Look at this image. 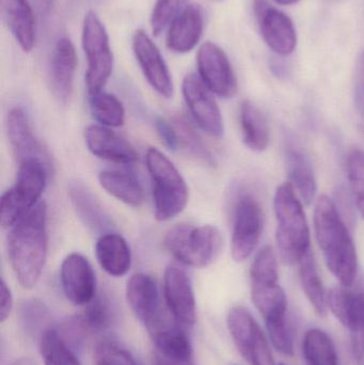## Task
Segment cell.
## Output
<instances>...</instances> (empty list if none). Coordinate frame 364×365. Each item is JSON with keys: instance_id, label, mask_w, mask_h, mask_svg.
<instances>
[{"instance_id": "cell-1", "label": "cell", "mask_w": 364, "mask_h": 365, "mask_svg": "<svg viewBox=\"0 0 364 365\" xmlns=\"http://www.w3.org/2000/svg\"><path fill=\"white\" fill-rule=\"evenodd\" d=\"M47 251V205L42 200L9 229V259L24 289H32L40 280Z\"/></svg>"}, {"instance_id": "cell-2", "label": "cell", "mask_w": 364, "mask_h": 365, "mask_svg": "<svg viewBox=\"0 0 364 365\" xmlns=\"http://www.w3.org/2000/svg\"><path fill=\"white\" fill-rule=\"evenodd\" d=\"M314 230L325 263L340 284L352 285L358 272L356 247L335 202L321 195L314 210Z\"/></svg>"}, {"instance_id": "cell-3", "label": "cell", "mask_w": 364, "mask_h": 365, "mask_svg": "<svg viewBox=\"0 0 364 365\" xmlns=\"http://www.w3.org/2000/svg\"><path fill=\"white\" fill-rule=\"evenodd\" d=\"M274 210L277 220L276 240L280 257L288 265L298 264L311 250L310 229L303 204L290 182L278 187Z\"/></svg>"}, {"instance_id": "cell-4", "label": "cell", "mask_w": 364, "mask_h": 365, "mask_svg": "<svg viewBox=\"0 0 364 365\" xmlns=\"http://www.w3.org/2000/svg\"><path fill=\"white\" fill-rule=\"evenodd\" d=\"M145 164L151 178L155 218L158 221L175 218L185 210L189 199V191L183 175L175 164L155 148L147 150Z\"/></svg>"}, {"instance_id": "cell-5", "label": "cell", "mask_w": 364, "mask_h": 365, "mask_svg": "<svg viewBox=\"0 0 364 365\" xmlns=\"http://www.w3.org/2000/svg\"><path fill=\"white\" fill-rule=\"evenodd\" d=\"M164 246L173 257L186 266L204 268L222 252L224 238L215 225H175L164 238Z\"/></svg>"}, {"instance_id": "cell-6", "label": "cell", "mask_w": 364, "mask_h": 365, "mask_svg": "<svg viewBox=\"0 0 364 365\" xmlns=\"http://www.w3.org/2000/svg\"><path fill=\"white\" fill-rule=\"evenodd\" d=\"M53 168L42 162L29 160L19 164L14 186L1 197L0 219L4 229H10L38 202L46 188Z\"/></svg>"}, {"instance_id": "cell-7", "label": "cell", "mask_w": 364, "mask_h": 365, "mask_svg": "<svg viewBox=\"0 0 364 365\" xmlns=\"http://www.w3.org/2000/svg\"><path fill=\"white\" fill-rule=\"evenodd\" d=\"M81 43L87 57L85 85L91 96L103 91L113 70V53L108 32L93 11H89L83 19Z\"/></svg>"}, {"instance_id": "cell-8", "label": "cell", "mask_w": 364, "mask_h": 365, "mask_svg": "<svg viewBox=\"0 0 364 365\" xmlns=\"http://www.w3.org/2000/svg\"><path fill=\"white\" fill-rule=\"evenodd\" d=\"M327 306L350 330L353 354L360 362L364 356V277L348 287L340 284L331 289L327 294Z\"/></svg>"}, {"instance_id": "cell-9", "label": "cell", "mask_w": 364, "mask_h": 365, "mask_svg": "<svg viewBox=\"0 0 364 365\" xmlns=\"http://www.w3.org/2000/svg\"><path fill=\"white\" fill-rule=\"evenodd\" d=\"M126 299L135 317L151 336L175 323L167 319L157 283L149 274H136L130 277L126 284Z\"/></svg>"}, {"instance_id": "cell-10", "label": "cell", "mask_w": 364, "mask_h": 365, "mask_svg": "<svg viewBox=\"0 0 364 365\" xmlns=\"http://www.w3.org/2000/svg\"><path fill=\"white\" fill-rule=\"evenodd\" d=\"M264 227V214L258 200L249 193L237 199L233 217L231 255L236 262H244L258 247Z\"/></svg>"}, {"instance_id": "cell-11", "label": "cell", "mask_w": 364, "mask_h": 365, "mask_svg": "<svg viewBox=\"0 0 364 365\" xmlns=\"http://www.w3.org/2000/svg\"><path fill=\"white\" fill-rule=\"evenodd\" d=\"M227 325L237 349L248 364L276 365L264 332L247 309L239 306L231 309Z\"/></svg>"}, {"instance_id": "cell-12", "label": "cell", "mask_w": 364, "mask_h": 365, "mask_svg": "<svg viewBox=\"0 0 364 365\" xmlns=\"http://www.w3.org/2000/svg\"><path fill=\"white\" fill-rule=\"evenodd\" d=\"M165 304L172 321L184 329L194 327L197 321L196 297L187 272L177 265H169L162 282Z\"/></svg>"}, {"instance_id": "cell-13", "label": "cell", "mask_w": 364, "mask_h": 365, "mask_svg": "<svg viewBox=\"0 0 364 365\" xmlns=\"http://www.w3.org/2000/svg\"><path fill=\"white\" fill-rule=\"evenodd\" d=\"M184 100L194 123L209 136L220 138L224 134L222 111L213 93L207 89L200 77L189 74L182 85Z\"/></svg>"}, {"instance_id": "cell-14", "label": "cell", "mask_w": 364, "mask_h": 365, "mask_svg": "<svg viewBox=\"0 0 364 365\" xmlns=\"http://www.w3.org/2000/svg\"><path fill=\"white\" fill-rule=\"evenodd\" d=\"M199 77L207 89L222 98H231L237 92V79L226 53L218 45L205 42L197 55Z\"/></svg>"}, {"instance_id": "cell-15", "label": "cell", "mask_w": 364, "mask_h": 365, "mask_svg": "<svg viewBox=\"0 0 364 365\" xmlns=\"http://www.w3.org/2000/svg\"><path fill=\"white\" fill-rule=\"evenodd\" d=\"M132 51L143 76L153 90L162 98H172L175 88L170 71L160 49L145 30L135 32Z\"/></svg>"}, {"instance_id": "cell-16", "label": "cell", "mask_w": 364, "mask_h": 365, "mask_svg": "<svg viewBox=\"0 0 364 365\" xmlns=\"http://www.w3.org/2000/svg\"><path fill=\"white\" fill-rule=\"evenodd\" d=\"M60 282L66 299L74 306H87L96 297L95 272L80 253H71L63 259Z\"/></svg>"}, {"instance_id": "cell-17", "label": "cell", "mask_w": 364, "mask_h": 365, "mask_svg": "<svg viewBox=\"0 0 364 365\" xmlns=\"http://www.w3.org/2000/svg\"><path fill=\"white\" fill-rule=\"evenodd\" d=\"M254 11L261 34L266 44L278 55L292 53L296 47L297 36L290 17L269 6L265 0H256Z\"/></svg>"}, {"instance_id": "cell-18", "label": "cell", "mask_w": 364, "mask_h": 365, "mask_svg": "<svg viewBox=\"0 0 364 365\" xmlns=\"http://www.w3.org/2000/svg\"><path fill=\"white\" fill-rule=\"evenodd\" d=\"M6 134L19 164L29 160L42 162L53 168L46 148L34 134L29 118L24 109L14 107L6 117Z\"/></svg>"}, {"instance_id": "cell-19", "label": "cell", "mask_w": 364, "mask_h": 365, "mask_svg": "<svg viewBox=\"0 0 364 365\" xmlns=\"http://www.w3.org/2000/svg\"><path fill=\"white\" fill-rule=\"evenodd\" d=\"M83 137L92 155L100 160L121 165H132L138 160V153L135 148L106 126H88Z\"/></svg>"}, {"instance_id": "cell-20", "label": "cell", "mask_w": 364, "mask_h": 365, "mask_svg": "<svg viewBox=\"0 0 364 365\" xmlns=\"http://www.w3.org/2000/svg\"><path fill=\"white\" fill-rule=\"evenodd\" d=\"M77 53L70 38H59L53 47L51 60V85L56 98L66 103L74 89Z\"/></svg>"}, {"instance_id": "cell-21", "label": "cell", "mask_w": 364, "mask_h": 365, "mask_svg": "<svg viewBox=\"0 0 364 365\" xmlns=\"http://www.w3.org/2000/svg\"><path fill=\"white\" fill-rule=\"evenodd\" d=\"M68 197L77 217L92 232L103 235L115 229V223L95 195L81 182H71L68 188Z\"/></svg>"}, {"instance_id": "cell-22", "label": "cell", "mask_w": 364, "mask_h": 365, "mask_svg": "<svg viewBox=\"0 0 364 365\" xmlns=\"http://www.w3.org/2000/svg\"><path fill=\"white\" fill-rule=\"evenodd\" d=\"M202 32L203 14L200 6L188 4L171 21L167 46L177 53H189L198 44Z\"/></svg>"}, {"instance_id": "cell-23", "label": "cell", "mask_w": 364, "mask_h": 365, "mask_svg": "<svg viewBox=\"0 0 364 365\" xmlns=\"http://www.w3.org/2000/svg\"><path fill=\"white\" fill-rule=\"evenodd\" d=\"M1 14L19 47L30 53L36 44V26L28 0H0Z\"/></svg>"}, {"instance_id": "cell-24", "label": "cell", "mask_w": 364, "mask_h": 365, "mask_svg": "<svg viewBox=\"0 0 364 365\" xmlns=\"http://www.w3.org/2000/svg\"><path fill=\"white\" fill-rule=\"evenodd\" d=\"M95 255L100 267L109 276L120 278L130 272L132 251L120 234L110 232L100 235L95 245Z\"/></svg>"}, {"instance_id": "cell-25", "label": "cell", "mask_w": 364, "mask_h": 365, "mask_svg": "<svg viewBox=\"0 0 364 365\" xmlns=\"http://www.w3.org/2000/svg\"><path fill=\"white\" fill-rule=\"evenodd\" d=\"M279 279H254L251 280V298L265 323L286 319L288 302Z\"/></svg>"}, {"instance_id": "cell-26", "label": "cell", "mask_w": 364, "mask_h": 365, "mask_svg": "<svg viewBox=\"0 0 364 365\" xmlns=\"http://www.w3.org/2000/svg\"><path fill=\"white\" fill-rule=\"evenodd\" d=\"M286 169L293 188L301 200L310 205L316 195V180L310 160L296 143H288L286 147Z\"/></svg>"}, {"instance_id": "cell-27", "label": "cell", "mask_w": 364, "mask_h": 365, "mask_svg": "<svg viewBox=\"0 0 364 365\" xmlns=\"http://www.w3.org/2000/svg\"><path fill=\"white\" fill-rule=\"evenodd\" d=\"M98 182L107 193L126 205L139 207L145 202L142 186L132 173L119 170L100 171Z\"/></svg>"}, {"instance_id": "cell-28", "label": "cell", "mask_w": 364, "mask_h": 365, "mask_svg": "<svg viewBox=\"0 0 364 365\" xmlns=\"http://www.w3.org/2000/svg\"><path fill=\"white\" fill-rule=\"evenodd\" d=\"M241 136L248 149L263 152L269 143V128L266 118L251 101H245L239 113Z\"/></svg>"}, {"instance_id": "cell-29", "label": "cell", "mask_w": 364, "mask_h": 365, "mask_svg": "<svg viewBox=\"0 0 364 365\" xmlns=\"http://www.w3.org/2000/svg\"><path fill=\"white\" fill-rule=\"evenodd\" d=\"M297 265L299 267V280H301V287H303L308 300L320 317H325L327 314V308H328L327 295L325 293L320 274H318L312 250L307 252V255L299 261Z\"/></svg>"}, {"instance_id": "cell-30", "label": "cell", "mask_w": 364, "mask_h": 365, "mask_svg": "<svg viewBox=\"0 0 364 365\" xmlns=\"http://www.w3.org/2000/svg\"><path fill=\"white\" fill-rule=\"evenodd\" d=\"M17 319L21 330L31 339L42 336L51 329V313L48 307L38 298H30L21 302L17 309Z\"/></svg>"}, {"instance_id": "cell-31", "label": "cell", "mask_w": 364, "mask_h": 365, "mask_svg": "<svg viewBox=\"0 0 364 365\" xmlns=\"http://www.w3.org/2000/svg\"><path fill=\"white\" fill-rule=\"evenodd\" d=\"M303 351L308 365H339L333 340L326 332L318 328L306 332Z\"/></svg>"}, {"instance_id": "cell-32", "label": "cell", "mask_w": 364, "mask_h": 365, "mask_svg": "<svg viewBox=\"0 0 364 365\" xmlns=\"http://www.w3.org/2000/svg\"><path fill=\"white\" fill-rule=\"evenodd\" d=\"M89 104L92 115L100 125L117 128L125 123V108L113 94L105 91L91 94Z\"/></svg>"}, {"instance_id": "cell-33", "label": "cell", "mask_w": 364, "mask_h": 365, "mask_svg": "<svg viewBox=\"0 0 364 365\" xmlns=\"http://www.w3.org/2000/svg\"><path fill=\"white\" fill-rule=\"evenodd\" d=\"M40 354L45 365H81L75 351L62 340L56 329H49L40 339Z\"/></svg>"}, {"instance_id": "cell-34", "label": "cell", "mask_w": 364, "mask_h": 365, "mask_svg": "<svg viewBox=\"0 0 364 365\" xmlns=\"http://www.w3.org/2000/svg\"><path fill=\"white\" fill-rule=\"evenodd\" d=\"M171 123L173 124L175 132H177L179 145H182L188 153L192 154L198 160H202L211 166L215 165V158L201 138L200 135L197 133L194 124L189 120L184 117H175Z\"/></svg>"}, {"instance_id": "cell-35", "label": "cell", "mask_w": 364, "mask_h": 365, "mask_svg": "<svg viewBox=\"0 0 364 365\" xmlns=\"http://www.w3.org/2000/svg\"><path fill=\"white\" fill-rule=\"evenodd\" d=\"M90 334L106 331L115 324V310L110 300L105 296H96L80 314Z\"/></svg>"}, {"instance_id": "cell-36", "label": "cell", "mask_w": 364, "mask_h": 365, "mask_svg": "<svg viewBox=\"0 0 364 365\" xmlns=\"http://www.w3.org/2000/svg\"><path fill=\"white\" fill-rule=\"evenodd\" d=\"M96 365H138L130 351L111 339H102L94 349Z\"/></svg>"}, {"instance_id": "cell-37", "label": "cell", "mask_w": 364, "mask_h": 365, "mask_svg": "<svg viewBox=\"0 0 364 365\" xmlns=\"http://www.w3.org/2000/svg\"><path fill=\"white\" fill-rule=\"evenodd\" d=\"M346 169L355 204L364 218V152L354 150L348 156Z\"/></svg>"}, {"instance_id": "cell-38", "label": "cell", "mask_w": 364, "mask_h": 365, "mask_svg": "<svg viewBox=\"0 0 364 365\" xmlns=\"http://www.w3.org/2000/svg\"><path fill=\"white\" fill-rule=\"evenodd\" d=\"M56 330L62 340L74 351L83 349L88 336H90L80 315L68 317Z\"/></svg>"}, {"instance_id": "cell-39", "label": "cell", "mask_w": 364, "mask_h": 365, "mask_svg": "<svg viewBox=\"0 0 364 365\" xmlns=\"http://www.w3.org/2000/svg\"><path fill=\"white\" fill-rule=\"evenodd\" d=\"M187 0H156L151 15V27L154 36H158L171 24Z\"/></svg>"}, {"instance_id": "cell-40", "label": "cell", "mask_w": 364, "mask_h": 365, "mask_svg": "<svg viewBox=\"0 0 364 365\" xmlns=\"http://www.w3.org/2000/svg\"><path fill=\"white\" fill-rule=\"evenodd\" d=\"M266 328L274 347L282 355L292 357L294 355V342L288 327V319L267 323Z\"/></svg>"}, {"instance_id": "cell-41", "label": "cell", "mask_w": 364, "mask_h": 365, "mask_svg": "<svg viewBox=\"0 0 364 365\" xmlns=\"http://www.w3.org/2000/svg\"><path fill=\"white\" fill-rule=\"evenodd\" d=\"M155 365H196L194 349H154Z\"/></svg>"}, {"instance_id": "cell-42", "label": "cell", "mask_w": 364, "mask_h": 365, "mask_svg": "<svg viewBox=\"0 0 364 365\" xmlns=\"http://www.w3.org/2000/svg\"><path fill=\"white\" fill-rule=\"evenodd\" d=\"M155 128L160 138L169 149L175 151L179 148L177 132H175V126L171 122L166 121L162 118H157L155 120Z\"/></svg>"}, {"instance_id": "cell-43", "label": "cell", "mask_w": 364, "mask_h": 365, "mask_svg": "<svg viewBox=\"0 0 364 365\" xmlns=\"http://www.w3.org/2000/svg\"><path fill=\"white\" fill-rule=\"evenodd\" d=\"M355 104L359 113H364V49L357 60L355 74Z\"/></svg>"}, {"instance_id": "cell-44", "label": "cell", "mask_w": 364, "mask_h": 365, "mask_svg": "<svg viewBox=\"0 0 364 365\" xmlns=\"http://www.w3.org/2000/svg\"><path fill=\"white\" fill-rule=\"evenodd\" d=\"M13 308V296L10 287L2 279L0 284V323H4L9 317Z\"/></svg>"}, {"instance_id": "cell-45", "label": "cell", "mask_w": 364, "mask_h": 365, "mask_svg": "<svg viewBox=\"0 0 364 365\" xmlns=\"http://www.w3.org/2000/svg\"><path fill=\"white\" fill-rule=\"evenodd\" d=\"M10 365H36L34 364L33 360L30 358H19V359L15 360Z\"/></svg>"}, {"instance_id": "cell-46", "label": "cell", "mask_w": 364, "mask_h": 365, "mask_svg": "<svg viewBox=\"0 0 364 365\" xmlns=\"http://www.w3.org/2000/svg\"><path fill=\"white\" fill-rule=\"evenodd\" d=\"M277 4H282V6H288V4H296L299 0H274Z\"/></svg>"}, {"instance_id": "cell-47", "label": "cell", "mask_w": 364, "mask_h": 365, "mask_svg": "<svg viewBox=\"0 0 364 365\" xmlns=\"http://www.w3.org/2000/svg\"><path fill=\"white\" fill-rule=\"evenodd\" d=\"M43 1H44V4L47 6V8H49L51 4H53V0H43Z\"/></svg>"}, {"instance_id": "cell-48", "label": "cell", "mask_w": 364, "mask_h": 365, "mask_svg": "<svg viewBox=\"0 0 364 365\" xmlns=\"http://www.w3.org/2000/svg\"><path fill=\"white\" fill-rule=\"evenodd\" d=\"M216 1H222V0H216Z\"/></svg>"}, {"instance_id": "cell-49", "label": "cell", "mask_w": 364, "mask_h": 365, "mask_svg": "<svg viewBox=\"0 0 364 365\" xmlns=\"http://www.w3.org/2000/svg\"><path fill=\"white\" fill-rule=\"evenodd\" d=\"M278 365H286V364H278Z\"/></svg>"}]
</instances>
